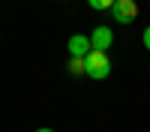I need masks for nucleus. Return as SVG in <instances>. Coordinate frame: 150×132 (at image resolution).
<instances>
[{
	"instance_id": "1",
	"label": "nucleus",
	"mask_w": 150,
	"mask_h": 132,
	"mask_svg": "<svg viewBox=\"0 0 150 132\" xmlns=\"http://www.w3.org/2000/svg\"><path fill=\"white\" fill-rule=\"evenodd\" d=\"M84 75L87 78H96V81H105L111 75V60H108V54L90 48V51L84 54Z\"/></svg>"
},
{
	"instance_id": "2",
	"label": "nucleus",
	"mask_w": 150,
	"mask_h": 132,
	"mask_svg": "<svg viewBox=\"0 0 150 132\" xmlns=\"http://www.w3.org/2000/svg\"><path fill=\"white\" fill-rule=\"evenodd\" d=\"M111 15H114V21H120V24H132L135 15H138V3H135V0H114Z\"/></svg>"
},
{
	"instance_id": "4",
	"label": "nucleus",
	"mask_w": 150,
	"mask_h": 132,
	"mask_svg": "<svg viewBox=\"0 0 150 132\" xmlns=\"http://www.w3.org/2000/svg\"><path fill=\"white\" fill-rule=\"evenodd\" d=\"M66 48H69V54H75V57H84L87 51H90V36H81V33L69 36Z\"/></svg>"
},
{
	"instance_id": "6",
	"label": "nucleus",
	"mask_w": 150,
	"mask_h": 132,
	"mask_svg": "<svg viewBox=\"0 0 150 132\" xmlns=\"http://www.w3.org/2000/svg\"><path fill=\"white\" fill-rule=\"evenodd\" d=\"M87 6H90V9H111L114 0H87Z\"/></svg>"
},
{
	"instance_id": "8",
	"label": "nucleus",
	"mask_w": 150,
	"mask_h": 132,
	"mask_svg": "<svg viewBox=\"0 0 150 132\" xmlns=\"http://www.w3.org/2000/svg\"><path fill=\"white\" fill-rule=\"evenodd\" d=\"M36 132H54V129H48V126H42V129H36Z\"/></svg>"
},
{
	"instance_id": "3",
	"label": "nucleus",
	"mask_w": 150,
	"mask_h": 132,
	"mask_svg": "<svg viewBox=\"0 0 150 132\" xmlns=\"http://www.w3.org/2000/svg\"><path fill=\"white\" fill-rule=\"evenodd\" d=\"M111 42H114V33H111L108 27H96L90 33V48H96V51H108Z\"/></svg>"
},
{
	"instance_id": "5",
	"label": "nucleus",
	"mask_w": 150,
	"mask_h": 132,
	"mask_svg": "<svg viewBox=\"0 0 150 132\" xmlns=\"http://www.w3.org/2000/svg\"><path fill=\"white\" fill-rule=\"evenodd\" d=\"M66 69L72 72V75H84V57H69V63H66Z\"/></svg>"
},
{
	"instance_id": "7",
	"label": "nucleus",
	"mask_w": 150,
	"mask_h": 132,
	"mask_svg": "<svg viewBox=\"0 0 150 132\" xmlns=\"http://www.w3.org/2000/svg\"><path fill=\"white\" fill-rule=\"evenodd\" d=\"M144 48H147V51H150V27L144 30Z\"/></svg>"
}]
</instances>
